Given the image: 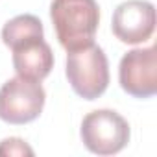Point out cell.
<instances>
[{
	"label": "cell",
	"mask_w": 157,
	"mask_h": 157,
	"mask_svg": "<svg viewBox=\"0 0 157 157\" xmlns=\"http://www.w3.org/2000/svg\"><path fill=\"white\" fill-rule=\"evenodd\" d=\"M17 76L43 82L54 68V52L44 35H32L10 46Z\"/></svg>",
	"instance_id": "obj_7"
},
{
	"label": "cell",
	"mask_w": 157,
	"mask_h": 157,
	"mask_svg": "<svg viewBox=\"0 0 157 157\" xmlns=\"http://www.w3.org/2000/svg\"><path fill=\"white\" fill-rule=\"evenodd\" d=\"M32 35H44V30H43V22L35 15H30V13L13 17L2 28V41L8 48Z\"/></svg>",
	"instance_id": "obj_8"
},
{
	"label": "cell",
	"mask_w": 157,
	"mask_h": 157,
	"mask_svg": "<svg viewBox=\"0 0 157 157\" xmlns=\"http://www.w3.org/2000/svg\"><path fill=\"white\" fill-rule=\"evenodd\" d=\"M0 155H33V150L19 137H10L0 142Z\"/></svg>",
	"instance_id": "obj_9"
},
{
	"label": "cell",
	"mask_w": 157,
	"mask_h": 157,
	"mask_svg": "<svg viewBox=\"0 0 157 157\" xmlns=\"http://www.w3.org/2000/svg\"><path fill=\"white\" fill-rule=\"evenodd\" d=\"M155 46L126 52L118 65L120 87L133 98H151L157 93V54Z\"/></svg>",
	"instance_id": "obj_5"
},
{
	"label": "cell",
	"mask_w": 157,
	"mask_h": 157,
	"mask_svg": "<svg viewBox=\"0 0 157 157\" xmlns=\"http://www.w3.org/2000/svg\"><path fill=\"white\" fill-rule=\"evenodd\" d=\"M67 80L83 100L100 98L109 85V63L104 50L93 41L67 52Z\"/></svg>",
	"instance_id": "obj_2"
},
{
	"label": "cell",
	"mask_w": 157,
	"mask_h": 157,
	"mask_svg": "<svg viewBox=\"0 0 157 157\" xmlns=\"http://www.w3.org/2000/svg\"><path fill=\"white\" fill-rule=\"evenodd\" d=\"M50 19L59 44L68 52L94 41L100 8L96 0H52Z\"/></svg>",
	"instance_id": "obj_1"
},
{
	"label": "cell",
	"mask_w": 157,
	"mask_h": 157,
	"mask_svg": "<svg viewBox=\"0 0 157 157\" xmlns=\"http://www.w3.org/2000/svg\"><path fill=\"white\" fill-rule=\"evenodd\" d=\"M46 93L41 82L11 78L0 87V120L13 126L33 122L44 107Z\"/></svg>",
	"instance_id": "obj_4"
},
{
	"label": "cell",
	"mask_w": 157,
	"mask_h": 157,
	"mask_svg": "<svg viewBox=\"0 0 157 157\" xmlns=\"http://www.w3.org/2000/svg\"><path fill=\"white\" fill-rule=\"evenodd\" d=\"M111 30L115 37L126 44L148 41L155 30V6L148 0H126L113 13Z\"/></svg>",
	"instance_id": "obj_6"
},
{
	"label": "cell",
	"mask_w": 157,
	"mask_h": 157,
	"mask_svg": "<svg viewBox=\"0 0 157 157\" xmlns=\"http://www.w3.org/2000/svg\"><path fill=\"white\" fill-rule=\"evenodd\" d=\"M82 142L96 155H115L122 151L129 142L128 120L113 109H96L89 113L82 122Z\"/></svg>",
	"instance_id": "obj_3"
}]
</instances>
